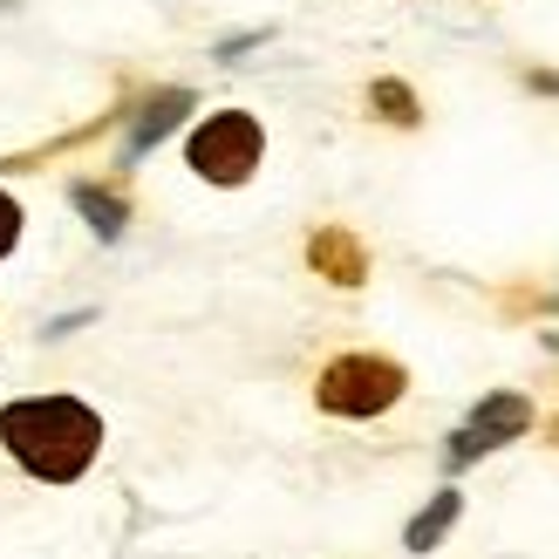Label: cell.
Instances as JSON below:
<instances>
[{
  "label": "cell",
  "mask_w": 559,
  "mask_h": 559,
  "mask_svg": "<svg viewBox=\"0 0 559 559\" xmlns=\"http://www.w3.org/2000/svg\"><path fill=\"white\" fill-rule=\"evenodd\" d=\"M525 430H533V403H525L519 389H491V396L451 430V443H443V464L464 471V464H478V457H491V451H506V443H519Z\"/></svg>",
  "instance_id": "obj_4"
},
{
  "label": "cell",
  "mask_w": 559,
  "mask_h": 559,
  "mask_svg": "<svg viewBox=\"0 0 559 559\" xmlns=\"http://www.w3.org/2000/svg\"><path fill=\"white\" fill-rule=\"evenodd\" d=\"M0 443L27 478L75 485L103 451V416L75 396H21L0 409Z\"/></svg>",
  "instance_id": "obj_1"
},
{
  "label": "cell",
  "mask_w": 559,
  "mask_h": 559,
  "mask_svg": "<svg viewBox=\"0 0 559 559\" xmlns=\"http://www.w3.org/2000/svg\"><path fill=\"white\" fill-rule=\"evenodd\" d=\"M69 199H75V212L96 226V239H123V218H130V205L117 199V191H103V185H75Z\"/></svg>",
  "instance_id": "obj_8"
},
{
  "label": "cell",
  "mask_w": 559,
  "mask_h": 559,
  "mask_svg": "<svg viewBox=\"0 0 559 559\" xmlns=\"http://www.w3.org/2000/svg\"><path fill=\"white\" fill-rule=\"evenodd\" d=\"M369 103H376V117H389V123H416V96L403 90V82H376V90H369Z\"/></svg>",
  "instance_id": "obj_9"
},
{
  "label": "cell",
  "mask_w": 559,
  "mask_h": 559,
  "mask_svg": "<svg viewBox=\"0 0 559 559\" xmlns=\"http://www.w3.org/2000/svg\"><path fill=\"white\" fill-rule=\"evenodd\" d=\"M403 389H409V369L403 361H389V355H334L321 382H314V403L328 416H382V409H396L403 403Z\"/></svg>",
  "instance_id": "obj_2"
},
{
  "label": "cell",
  "mask_w": 559,
  "mask_h": 559,
  "mask_svg": "<svg viewBox=\"0 0 559 559\" xmlns=\"http://www.w3.org/2000/svg\"><path fill=\"white\" fill-rule=\"evenodd\" d=\"M260 157H266V130H260V117H246V109H212L185 144V164L205 185H246L260 171Z\"/></svg>",
  "instance_id": "obj_3"
},
{
  "label": "cell",
  "mask_w": 559,
  "mask_h": 559,
  "mask_svg": "<svg viewBox=\"0 0 559 559\" xmlns=\"http://www.w3.org/2000/svg\"><path fill=\"white\" fill-rule=\"evenodd\" d=\"M14 246H21V205L8 199V191H0V260H8Z\"/></svg>",
  "instance_id": "obj_10"
},
{
  "label": "cell",
  "mask_w": 559,
  "mask_h": 559,
  "mask_svg": "<svg viewBox=\"0 0 559 559\" xmlns=\"http://www.w3.org/2000/svg\"><path fill=\"white\" fill-rule=\"evenodd\" d=\"M457 512H464V491H451V485H443V491L430 498V506L409 519L403 546H409V552H430V546H443V533H451V525H457Z\"/></svg>",
  "instance_id": "obj_7"
},
{
  "label": "cell",
  "mask_w": 559,
  "mask_h": 559,
  "mask_svg": "<svg viewBox=\"0 0 559 559\" xmlns=\"http://www.w3.org/2000/svg\"><path fill=\"white\" fill-rule=\"evenodd\" d=\"M307 260H314V273L334 280V287H361V280H369V253H361V239L342 233V226H321L307 239Z\"/></svg>",
  "instance_id": "obj_6"
},
{
  "label": "cell",
  "mask_w": 559,
  "mask_h": 559,
  "mask_svg": "<svg viewBox=\"0 0 559 559\" xmlns=\"http://www.w3.org/2000/svg\"><path fill=\"white\" fill-rule=\"evenodd\" d=\"M191 109H199V96H191V90H157L144 109H136V117H130V136H123V157L136 164V157H151L157 144H164V136H171L185 117H191Z\"/></svg>",
  "instance_id": "obj_5"
}]
</instances>
